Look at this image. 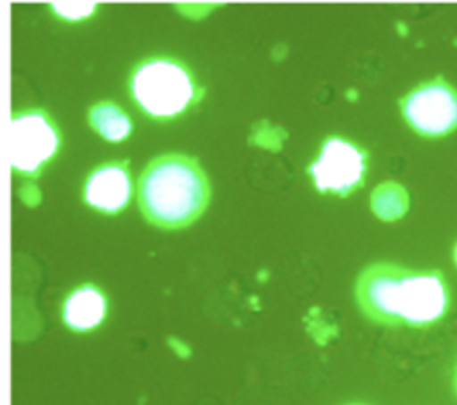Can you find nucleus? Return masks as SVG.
I'll use <instances>...</instances> for the list:
<instances>
[{
    "instance_id": "15",
    "label": "nucleus",
    "mask_w": 457,
    "mask_h": 405,
    "mask_svg": "<svg viewBox=\"0 0 457 405\" xmlns=\"http://www.w3.org/2000/svg\"><path fill=\"white\" fill-rule=\"evenodd\" d=\"M455 389H457V368H455Z\"/></svg>"
},
{
    "instance_id": "6",
    "label": "nucleus",
    "mask_w": 457,
    "mask_h": 405,
    "mask_svg": "<svg viewBox=\"0 0 457 405\" xmlns=\"http://www.w3.org/2000/svg\"><path fill=\"white\" fill-rule=\"evenodd\" d=\"M450 307L448 284L441 271L407 269L398 293L400 325L425 328L446 314Z\"/></svg>"
},
{
    "instance_id": "3",
    "label": "nucleus",
    "mask_w": 457,
    "mask_h": 405,
    "mask_svg": "<svg viewBox=\"0 0 457 405\" xmlns=\"http://www.w3.org/2000/svg\"><path fill=\"white\" fill-rule=\"evenodd\" d=\"M61 148V134L45 109H25L11 116L7 159L21 177L36 178Z\"/></svg>"
},
{
    "instance_id": "7",
    "label": "nucleus",
    "mask_w": 457,
    "mask_h": 405,
    "mask_svg": "<svg viewBox=\"0 0 457 405\" xmlns=\"http://www.w3.org/2000/svg\"><path fill=\"white\" fill-rule=\"evenodd\" d=\"M405 271V268L396 264L377 262L359 275L355 298L370 319L382 325H400L398 293Z\"/></svg>"
},
{
    "instance_id": "2",
    "label": "nucleus",
    "mask_w": 457,
    "mask_h": 405,
    "mask_svg": "<svg viewBox=\"0 0 457 405\" xmlns=\"http://www.w3.org/2000/svg\"><path fill=\"white\" fill-rule=\"evenodd\" d=\"M129 95L150 120L173 121L202 98V89L186 62L170 55H154L132 70Z\"/></svg>"
},
{
    "instance_id": "1",
    "label": "nucleus",
    "mask_w": 457,
    "mask_h": 405,
    "mask_svg": "<svg viewBox=\"0 0 457 405\" xmlns=\"http://www.w3.org/2000/svg\"><path fill=\"white\" fill-rule=\"evenodd\" d=\"M209 180L195 157L164 153L139 177L137 202L143 216L161 228H184L205 211Z\"/></svg>"
},
{
    "instance_id": "9",
    "label": "nucleus",
    "mask_w": 457,
    "mask_h": 405,
    "mask_svg": "<svg viewBox=\"0 0 457 405\" xmlns=\"http://www.w3.org/2000/svg\"><path fill=\"white\" fill-rule=\"evenodd\" d=\"M107 316V298L93 284L75 287L62 303V321L73 332H91Z\"/></svg>"
},
{
    "instance_id": "10",
    "label": "nucleus",
    "mask_w": 457,
    "mask_h": 405,
    "mask_svg": "<svg viewBox=\"0 0 457 405\" xmlns=\"http://www.w3.org/2000/svg\"><path fill=\"white\" fill-rule=\"evenodd\" d=\"M89 125L107 141H123L132 130L130 118L112 102H100L89 109Z\"/></svg>"
},
{
    "instance_id": "8",
    "label": "nucleus",
    "mask_w": 457,
    "mask_h": 405,
    "mask_svg": "<svg viewBox=\"0 0 457 405\" xmlns=\"http://www.w3.org/2000/svg\"><path fill=\"white\" fill-rule=\"evenodd\" d=\"M132 182L127 161H114L96 166L84 184V202L95 211L116 214L130 200Z\"/></svg>"
},
{
    "instance_id": "13",
    "label": "nucleus",
    "mask_w": 457,
    "mask_h": 405,
    "mask_svg": "<svg viewBox=\"0 0 457 405\" xmlns=\"http://www.w3.org/2000/svg\"><path fill=\"white\" fill-rule=\"evenodd\" d=\"M280 132H282L280 128H275V127H270L268 123H262L261 127H257V134H253L252 141L259 146L277 150V148H280V143L286 136V134H280Z\"/></svg>"
},
{
    "instance_id": "12",
    "label": "nucleus",
    "mask_w": 457,
    "mask_h": 405,
    "mask_svg": "<svg viewBox=\"0 0 457 405\" xmlns=\"http://www.w3.org/2000/svg\"><path fill=\"white\" fill-rule=\"evenodd\" d=\"M52 11L64 21H82L96 11V4L91 2H55Z\"/></svg>"
},
{
    "instance_id": "14",
    "label": "nucleus",
    "mask_w": 457,
    "mask_h": 405,
    "mask_svg": "<svg viewBox=\"0 0 457 405\" xmlns=\"http://www.w3.org/2000/svg\"><path fill=\"white\" fill-rule=\"evenodd\" d=\"M453 259H455V264H457V244H455V248H453Z\"/></svg>"
},
{
    "instance_id": "4",
    "label": "nucleus",
    "mask_w": 457,
    "mask_h": 405,
    "mask_svg": "<svg viewBox=\"0 0 457 405\" xmlns=\"http://www.w3.org/2000/svg\"><path fill=\"white\" fill-rule=\"evenodd\" d=\"M366 169L368 153L364 148L346 137L328 136L307 173L320 193L348 196L364 184Z\"/></svg>"
},
{
    "instance_id": "5",
    "label": "nucleus",
    "mask_w": 457,
    "mask_h": 405,
    "mask_svg": "<svg viewBox=\"0 0 457 405\" xmlns=\"http://www.w3.org/2000/svg\"><path fill=\"white\" fill-rule=\"evenodd\" d=\"M400 109L407 125L423 137H443L457 128V91L441 77L411 89Z\"/></svg>"
},
{
    "instance_id": "11",
    "label": "nucleus",
    "mask_w": 457,
    "mask_h": 405,
    "mask_svg": "<svg viewBox=\"0 0 457 405\" xmlns=\"http://www.w3.org/2000/svg\"><path fill=\"white\" fill-rule=\"evenodd\" d=\"M407 194L405 189L395 182H386L378 186L371 194V209L373 212L386 221L398 219L407 209Z\"/></svg>"
}]
</instances>
